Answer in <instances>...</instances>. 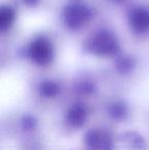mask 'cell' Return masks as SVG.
I'll return each mask as SVG.
<instances>
[{
  "label": "cell",
  "instance_id": "cell-7",
  "mask_svg": "<svg viewBox=\"0 0 149 150\" xmlns=\"http://www.w3.org/2000/svg\"><path fill=\"white\" fill-rule=\"evenodd\" d=\"M86 119H87L86 109L80 104H76L72 106L66 113V120L71 126L75 127V128L83 126L86 122Z\"/></svg>",
  "mask_w": 149,
  "mask_h": 150
},
{
  "label": "cell",
  "instance_id": "cell-2",
  "mask_svg": "<svg viewBox=\"0 0 149 150\" xmlns=\"http://www.w3.org/2000/svg\"><path fill=\"white\" fill-rule=\"evenodd\" d=\"M93 9L89 5L81 2H72L61 10V21L66 29L78 31L84 28L93 18Z\"/></svg>",
  "mask_w": 149,
  "mask_h": 150
},
{
  "label": "cell",
  "instance_id": "cell-10",
  "mask_svg": "<svg viewBox=\"0 0 149 150\" xmlns=\"http://www.w3.org/2000/svg\"><path fill=\"white\" fill-rule=\"evenodd\" d=\"M39 92L42 96L46 97V98H52V97H55L56 95L59 94L60 87L56 82L46 80V81L40 83Z\"/></svg>",
  "mask_w": 149,
  "mask_h": 150
},
{
  "label": "cell",
  "instance_id": "cell-14",
  "mask_svg": "<svg viewBox=\"0 0 149 150\" xmlns=\"http://www.w3.org/2000/svg\"><path fill=\"white\" fill-rule=\"evenodd\" d=\"M22 1L24 2L26 5L30 6V7H34V6L38 5L40 0H22Z\"/></svg>",
  "mask_w": 149,
  "mask_h": 150
},
{
  "label": "cell",
  "instance_id": "cell-9",
  "mask_svg": "<svg viewBox=\"0 0 149 150\" xmlns=\"http://www.w3.org/2000/svg\"><path fill=\"white\" fill-rule=\"evenodd\" d=\"M115 69L119 74H129L135 69L136 62L133 57L128 55H119L115 59Z\"/></svg>",
  "mask_w": 149,
  "mask_h": 150
},
{
  "label": "cell",
  "instance_id": "cell-12",
  "mask_svg": "<svg viewBox=\"0 0 149 150\" xmlns=\"http://www.w3.org/2000/svg\"><path fill=\"white\" fill-rule=\"evenodd\" d=\"M77 89L78 91L83 93H92L95 89V86L91 81L84 80V81H81L77 84Z\"/></svg>",
  "mask_w": 149,
  "mask_h": 150
},
{
  "label": "cell",
  "instance_id": "cell-11",
  "mask_svg": "<svg viewBox=\"0 0 149 150\" xmlns=\"http://www.w3.org/2000/svg\"><path fill=\"white\" fill-rule=\"evenodd\" d=\"M127 113H128L127 107L123 103H115V104H113L112 106V108H110V115H112V117L117 120H121L126 119Z\"/></svg>",
  "mask_w": 149,
  "mask_h": 150
},
{
  "label": "cell",
  "instance_id": "cell-8",
  "mask_svg": "<svg viewBox=\"0 0 149 150\" xmlns=\"http://www.w3.org/2000/svg\"><path fill=\"white\" fill-rule=\"evenodd\" d=\"M16 21V10L9 5H2L0 7V31L5 33L8 31Z\"/></svg>",
  "mask_w": 149,
  "mask_h": 150
},
{
  "label": "cell",
  "instance_id": "cell-3",
  "mask_svg": "<svg viewBox=\"0 0 149 150\" xmlns=\"http://www.w3.org/2000/svg\"><path fill=\"white\" fill-rule=\"evenodd\" d=\"M53 46L49 39L40 36L32 40L28 46V56L37 65L45 67L53 59Z\"/></svg>",
  "mask_w": 149,
  "mask_h": 150
},
{
  "label": "cell",
  "instance_id": "cell-13",
  "mask_svg": "<svg viewBox=\"0 0 149 150\" xmlns=\"http://www.w3.org/2000/svg\"><path fill=\"white\" fill-rule=\"evenodd\" d=\"M24 122V127L25 128H33L34 127V119L33 117H25Z\"/></svg>",
  "mask_w": 149,
  "mask_h": 150
},
{
  "label": "cell",
  "instance_id": "cell-5",
  "mask_svg": "<svg viewBox=\"0 0 149 150\" xmlns=\"http://www.w3.org/2000/svg\"><path fill=\"white\" fill-rule=\"evenodd\" d=\"M84 142L88 150H112V137L99 130L89 131L84 138Z\"/></svg>",
  "mask_w": 149,
  "mask_h": 150
},
{
  "label": "cell",
  "instance_id": "cell-4",
  "mask_svg": "<svg viewBox=\"0 0 149 150\" xmlns=\"http://www.w3.org/2000/svg\"><path fill=\"white\" fill-rule=\"evenodd\" d=\"M129 27L135 34L142 35L149 32V8L136 6L132 8L128 16Z\"/></svg>",
  "mask_w": 149,
  "mask_h": 150
},
{
  "label": "cell",
  "instance_id": "cell-6",
  "mask_svg": "<svg viewBox=\"0 0 149 150\" xmlns=\"http://www.w3.org/2000/svg\"><path fill=\"white\" fill-rule=\"evenodd\" d=\"M121 142L129 150H144L146 147L143 137L136 132H126L121 134Z\"/></svg>",
  "mask_w": 149,
  "mask_h": 150
},
{
  "label": "cell",
  "instance_id": "cell-1",
  "mask_svg": "<svg viewBox=\"0 0 149 150\" xmlns=\"http://www.w3.org/2000/svg\"><path fill=\"white\" fill-rule=\"evenodd\" d=\"M83 47L88 53L102 57L115 56L121 50L117 36L107 29H99L90 34L84 41Z\"/></svg>",
  "mask_w": 149,
  "mask_h": 150
}]
</instances>
